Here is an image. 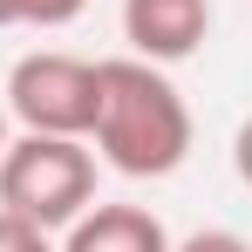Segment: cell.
<instances>
[{"label": "cell", "instance_id": "ba28073f", "mask_svg": "<svg viewBox=\"0 0 252 252\" xmlns=\"http://www.w3.org/2000/svg\"><path fill=\"white\" fill-rule=\"evenodd\" d=\"M170 252H252V246L239 232H218V225H211V232H191L184 246H170Z\"/></svg>", "mask_w": 252, "mask_h": 252}, {"label": "cell", "instance_id": "7a4b0ae2", "mask_svg": "<svg viewBox=\"0 0 252 252\" xmlns=\"http://www.w3.org/2000/svg\"><path fill=\"white\" fill-rule=\"evenodd\" d=\"M89 205H95V157L82 136L28 129L21 143L0 150V211H21L41 232H68Z\"/></svg>", "mask_w": 252, "mask_h": 252}, {"label": "cell", "instance_id": "5b68a950", "mask_svg": "<svg viewBox=\"0 0 252 252\" xmlns=\"http://www.w3.org/2000/svg\"><path fill=\"white\" fill-rule=\"evenodd\" d=\"M62 252H170V232L143 205H89L68 225Z\"/></svg>", "mask_w": 252, "mask_h": 252}, {"label": "cell", "instance_id": "30bf717a", "mask_svg": "<svg viewBox=\"0 0 252 252\" xmlns=\"http://www.w3.org/2000/svg\"><path fill=\"white\" fill-rule=\"evenodd\" d=\"M14 21H21V14H14V0H0V28H14Z\"/></svg>", "mask_w": 252, "mask_h": 252}, {"label": "cell", "instance_id": "6da1fadb", "mask_svg": "<svg viewBox=\"0 0 252 252\" xmlns=\"http://www.w3.org/2000/svg\"><path fill=\"white\" fill-rule=\"evenodd\" d=\"M95 150L123 177H170L191 157V102L157 62L116 55L95 62Z\"/></svg>", "mask_w": 252, "mask_h": 252}, {"label": "cell", "instance_id": "52a82bcc", "mask_svg": "<svg viewBox=\"0 0 252 252\" xmlns=\"http://www.w3.org/2000/svg\"><path fill=\"white\" fill-rule=\"evenodd\" d=\"M0 252H55L41 225H28L21 211H0Z\"/></svg>", "mask_w": 252, "mask_h": 252}, {"label": "cell", "instance_id": "8992f818", "mask_svg": "<svg viewBox=\"0 0 252 252\" xmlns=\"http://www.w3.org/2000/svg\"><path fill=\"white\" fill-rule=\"evenodd\" d=\"M82 7H89V0H14V14H21L28 28H68Z\"/></svg>", "mask_w": 252, "mask_h": 252}, {"label": "cell", "instance_id": "8fae6325", "mask_svg": "<svg viewBox=\"0 0 252 252\" xmlns=\"http://www.w3.org/2000/svg\"><path fill=\"white\" fill-rule=\"evenodd\" d=\"M0 150H7V95H0Z\"/></svg>", "mask_w": 252, "mask_h": 252}, {"label": "cell", "instance_id": "3957f363", "mask_svg": "<svg viewBox=\"0 0 252 252\" xmlns=\"http://www.w3.org/2000/svg\"><path fill=\"white\" fill-rule=\"evenodd\" d=\"M0 95L21 129H41V136H89L95 129V62H82V55H62V48L21 55Z\"/></svg>", "mask_w": 252, "mask_h": 252}, {"label": "cell", "instance_id": "9c48e42d", "mask_svg": "<svg viewBox=\"0 0 252 252\" xmlns=\"http://www.w3.org/2000/svg\"><path fill=\"white\" fill-rule=\"evenodd\" d=\"M232 170L246 177V191H252V116L239 123V136H232Z\"/></svg>", "mask_w": 252, "mask_h": 252}, {"label": "cell", "instance_id": "277c9868", "mask_svg": "<svg viewBox=\"0 0 252 252\" xmlns=\"http://www.w3.org/2000/svg\"><path fill=\"white\" fill-rule=\"evenodd\" d=\"M211 34V0H123V41L143 62H191Z\"/></svg>", "mask_w": 252, "mask_h": 252}]
</instances>
